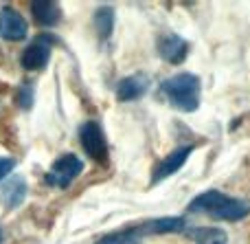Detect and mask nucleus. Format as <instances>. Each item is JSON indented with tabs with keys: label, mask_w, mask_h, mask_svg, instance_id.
I'll return each instance as SVG.
<instances>
[{
	"label": "nucleus",
	"mask_w": 250,
	"mask_h": 244,
	"mask_svg": "<svg viewBox=\"0 0 250 244\" xmlns=\"http://www.w3.org/2000/svg\"><path fill=\"white\" fill-rule=\"evenodd\" d=\"M222 198H224V194H222V192H217V189H207V192L198 194V196L189 202V207H187V209H189V214H204V216H208L217 205H220Z\"/></svg>",
	"instance_id": "nucleus-13"
},
{
	"label": "nucleus",
	"mask_w": 250,
	"mask_h": 244,
	"mask_svg": "<svg viewBox=\"0 0 250 244\" xmlns=\"http://www.w3.org/2000/svg\"><path fill=\"white\" fill-rule=\"evenodd\" d=\"M145 236H149V233H147L145 222H143V224H136V227H127V229H121V231L108 233V236L99 238L95 244H141Z\"/></svg>",
	"instance_id": "nucleus-10"
},
{
	"label": "nucleus",
	"mask_w": 250,
	"mask_h": 244,
	"mask_svg": "<svg viewBox=\"0 0 250 244\" xmlns=\"http://www.w3.org/2000/svg\"><path fill=\"white\" fill-rule=\"evenodd\" d=\"M191 152H193V148H191V145H185V148H178V150H173L171 154H167V156L156 165L154 174H151V183H160V180L173 176L187 163V158L191 156Z\"/></svg>",
	"instance_id": "nucleus-7"
},
{
	"label": "nucleus",
	"mask_w": 250,
	"mask_h": 244,
	"mask_svg": "<svg viewBox=\"0 0 250 244\" xmlns=\"http://www.w3.org/2000/svg\"><path fill=\"white\" fill-rule=\"evenodd\" d=\"M187 236L191 238L195 244H226L229 242V233L220 227H198L189 229Z\"/></svg>",
	"instance_id": "nucleus-14"
},
{
	"label": "nucleus",
	"mask_w": 250,
	"mask_h": 244,
	"mask_svg": "<svg viewBox=\"0 0 250 244\" xmlns=\"http://www.w3.org/2000/svg\"><path fill=\"white\" fill-rule=\"evenodd\" d=\"M79 141H82V148L86 150V154L97 163H105L108 161V141L105 134L101 130L99 123L95 121H86L79 130Z\"/></svg>",
	"instance_id": "nucleus-3"
},
{
	"label": "nucleus",
	"mask_w": 250,
	"mask_h": 244,
	"mask_svg": "<svg viewBox=\"0 0 250 244\" xmlns=\"http://www.w3.org/2000/svg\"><path fill=\"white\" fill-rule=\"evenodd\" d=\"M0 244H2V231H0Z\"/></svg>",
	"instance_id": "nucleus-17"
},
{
	"label": "nucleus",
	"mask_w": 250,
	"mask_h": 244,
	"mask_svg": "<svg viewBox=\"0 0 250 244\" xmlns=\"http://www.w3.org/2000/svg\"><path fill=\"white\" fill-rule=\"evenodd\" d=\"M158 53L169 64H182L189 55V42L176 33H167L158 40Z\"/></svg>",
	"instance_id": "nucleus-8"
},
{
	"label": "nucleus",
	"mask_w": 250,
	"mask_h": 244,
	"mask_svg": "<svg viewBox=\"0 0 250 244\" xmlns=\"http://www.w3.org/2000/svg\"><path fill=\"white\" fill-rule=\"evenodd\" d=\"M95 26H97V33L99 38H110L112 35V29H114V11L110 7H101L97 9L95 13Z\"/></svg>",
	"instance_id": "nucleus-15"
},
{
	"label": "nucleus",
	"mask_w": 250,
	"mask_h": 244,
	"mask_svg": "<svg viewBox=\"0 0 250 244\" xmlns=\"http://www.w3.org/2000/svg\"><path fill=\"white\" fill-rule=\"evenodd\" d=\"M48 60H51V38L48 35H40V38H35L24 48V53L20 57V64L26 70H38V68H44L48 64Z\"/></svg>",
	"instance_id": "nucleus-6"
},
{
	"label": "nucleus",
	"mask_w": 250,
	"mask_h": 244,
	"mask_svg": "<svg viewBox=\"0 0 250 244\" xmlns=\"http://www.w3.org/2000/svg\"><path fill=\"white\" fill-rule=\"evenodd\" d=\"M26 33H29V24L24 16L13 7H4L0 11V35L9 42H20L26 38Z\"/></svg>",
	"instance_id": "nucleus-5"
},
{
	"label": "nucleus",
	"mask_w": 250,
	"mask_h": 244,
	"mask_svg": "<svg viewBox=\"0 0 250 244\" xmlns=\"http://www.w3.org/2000/svg\"><path fill=\"white\" fill-rule=\"evenodd\" d=\"M145 229L149 236H163V233H180L187 229L185 218L180 216H167V218H156V220H147Z\"/></svg>",
	"instance_id": "nucleus-11"
},
{
	"label": "nucleus",
	"mask_w": 250,
	"mask_h": 244,
	"mask_svg": "<svg viewBox=\"0 0 250 244\" xmlns=\"http://www.w3.org/2000/svg\"><path fill=\"white\" fill-rule=\"evenodd\" d=\"M82 172H83L82 158L75 156V154H64V156H60L51 165V170H48V174H46V183L53 185V187L66 189Z\"/></svg>",
	"instance_id": "nucleus-2"
},
{
	"label": "nucleus",
	"mask_w": 250,
	"mask_h": 244,
	"mask_svg": "<svg viewBox=\"0 0 250 244\" xmlns=\"http://www.w3.org/2000/svg\"><path fill=\"white\" fill-rule=\"evenodd\" d=\"M208 216L213 220H220V222H237V220H244L250 216V200H246V198H233L224 194L220 205Z\"/></svg>",
	"instance_id": "nucleus-4"
},
{
	"label": "nucleus",
	"mask_w": 250,
	"mask_h": 244,
	"mask_svg": "<svg viewBox=\"0 0 250 244\" xmlns=\"http://www.w3.org/2000/svg\"><path fill=\"white\" fill-rule=\"evenodd\" d=\"M31 11H33L35 20L42 26H55L62 18V9L57 7L51 0H38V2H31Z\"/></svg>",
	"instance_id": "nucleus-12"
},
{
	"label": "nucleus",
	"mask_w": 250,
	"mask_h": 244,
	"mask_svg": "<svg viewBox=\"0 0 250 244\" xmlns=\"http://www.w3.org/2000/svg\"><path fill=\"white\" fill-rule=\"evenodd\" d=\"M147 88H149V82H147V77H143V75L125 77V79L119 82V86H117V99L119 101L141 99V97L147 92Z\"/></svg>",
	"instance_id": "nucleus-9"
},
{
	"label": "nucleus",
	"mask_w": 250,
	"mask_h": 244,
	"mask_svg": "<svg viewBox=\"0 0 250 244\" xmlns=\"http://www.w3.org/2000/svg\"><path fill=\"white\" fill-rule=\"evenodd\" d=\"M160 90L167 97V101L180 112H195L200 108V77L193 73H178L167 77L160 84Z\"/></svg>",
	"instance_id": "nucleus-1"
},
{
	"label": "nucleus",
	"mask_w": 250,
	"mask_h": 244,
	"mask_svg": "<svg viewBox=\"0 0 250 244\" xmlns=\"http://www.w3.org/2000/svg\"><path fill=\"white\" fill-rule=\"evenodd\" d=\"M13 167H16V161H13V158H0V180H2Z\"/></svg>",
	"instance_id": "nucleus-16"
}]
</instances>
